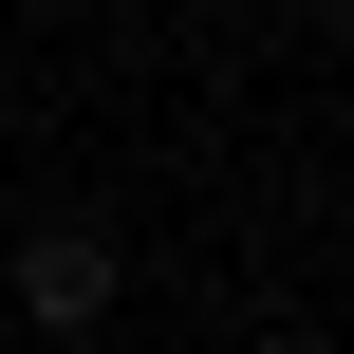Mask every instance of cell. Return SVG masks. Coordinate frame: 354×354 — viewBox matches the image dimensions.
Segmentation results:
<instances>
[{"mask_svg": "<svg viewBox=\"0 0 354 354\" xmlns=\"http://www.w3.org/2000/svg\"><path fill=\"white\" fill-rule=\"evenodd\" d=\"M112 280H131V261H112V224H37V243H19V317H37V336H93V317H112Z\"/></svg>", "mask_w": 354, "mask_h": 354, "instance_id": "1", "label": "cell"}]
</instances>
